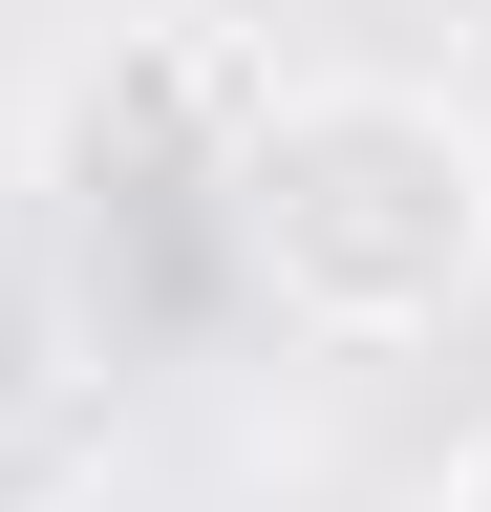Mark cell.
Instances as JSON below:
<instances>
[{
	"instance_id": "1",
	"label": "cell",
	"mask_w": 491,
	"mask_h": 512,
	"mask_svg": "<svg viewBox=\"0 0 491 512\" xmlns=\"http://www.w3.org/2000/svg\"><path fill=\"white\" fill-rule=\"evenodd\" d=\"M214 235L299 342L385 363V342H449L491 299V107L406 86V64H321L235 128L214 171Z\"/></svg>"
},
{
	"instance_id": "2",
	"label": "cell",
	"mask_w": 491,
	"mask_h": 512,
	"mask_svg": "<svg viewBox=\"0 0 491 512\" xmlns=\"http://www.w3.org/2000/svg\"><path fill=\"white\" fill-rule=\"evenodd\" d=\"M257 107H278L257 43H214V22H129V43L65 86V171H86V192H214Z\"/></svg>"
},
{
	"instance_id": "3",
	"label": "cell",
	"mask_w": 491,
	"mask_h": 512,
	"mask_svg": "<svg viewBox=\"0 0 491 512\" xmlns=\"http://www.w3.org/2000/svg\"><path fill=\"white\" fill-rule=\"evenodd\" d=\"M449 512H491V448H470V470H449Z\"/></svg>"
}]
</instances>
